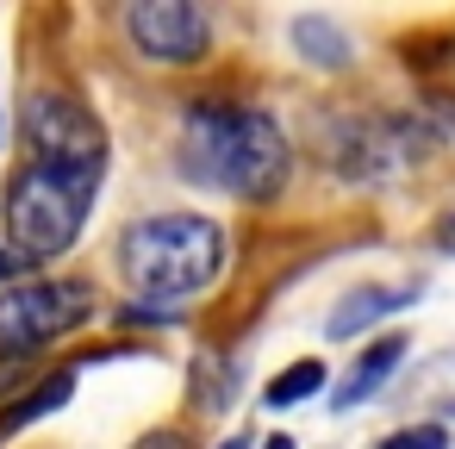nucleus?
Wrapping results in <instances>:
<instances>
[{"label":"nucleus","instance_id":"1","mask_svg":"<svg viewBox=\"0 0 455 449\" xmlns=\"http://www.w3.org/2000/svg\"><path fill=\"white\" fill-rule=\"evenodd\" d=\"M181 163L200 188L237 194V200H275L287 181V138L268 113L200 100L181 132Z\"/></svg>","mask_w":455,"mask_h":449},{"label":"nucleus","instance_id":"2","mask_svg":"<svg viewBox=\"0 0 455 449\" xmlns=\"http://www.w3.org/2000/svg\"><path fill=\"white\" fill-rule=\"evenodd\" d=\"M119 269L144 300H188L212 287V275L225 269V231L200 212L138 219L119 244Z\"/></svg>","mask_w":455,"mask_h":449},{"label":"nucleus","instance_id":"3","mask_svg":"<svg viewBox=\"0 0 455 449\" xmlns=\"http://www.w3.org/2000/svg\"><path fill=\"white\" fill-rule=\"evenodd\" d=\"M88 206H94V194H82L76 181L26 163L7 188V244H13L7 256H13V269H38V262L63 256L82 237Z\"/></svg>","mask_w":455,"mask_h":449},{"label":"nucleus","instance_id":"4","mask_svg":"<svg viewBox=\"0 0 455 449\" xmlns=\"http://www.w3.org/2000/svg\"><path fill=\"white\" fill-rule=\"evenodd\" d=\"M26 144H32L26 163H38V169H51V175H63V181H76L82 194H94L100 175H107V132H100V119H94L82 100H69V94H38V100H32Z\"/></svg>","mask_w":455,"mask_h":449},{"label":"nucleus","instance_id":"5","mask_svg":"<svg viewBox=\"0 0 455 449\" xmlns=\"http://www.w3.org/2000/svg\"><path fill=\"white\" fill-rule=\"evenodd\" d=\"M94 306H88V287H57V281H26V287H7L0 293V343L7 349H38V343H51V337H63V331H76L82 318H88Z\"/></svg>","mask_w":455,"mask_h":449},{"label":"nucleus","instance_id":"6","mask_svg":"<svg viewBox=\"0 0 455 449\" xmlns=\"http://www.w3.org/2000/svg\"><path fill=\"white\" fill-rule=\"evenodd\" d=\"M125 32L150 63H200L212 51V20L194 0H138L125 13Z\"/></svg>","mask_w":455,"mask_h":449},{"label":"nucleus","instance_id":"7","mask_svg":"<svg viewBox=\"0 0 455 449\" xmlns=\"http://www.w3.org/2000/svg\"><path fill=\"white\" fill-rule=\"evenodd\" d=\"M405 349H411L405 337H380L374 349H362V356H355V368L337 381V405H362V399H368V393L399 368V356H405Z\"/></svg>","mask_w":455,"mask_h":449},{"label":"nucleus","instance_id":"8","mask_svg":"<svg viewBox=\"0 0 455 449\" xmlns=\"http://www.w3.org/2000/svg\"><path fill=\"white\" fill-rule=\"evenodd\" d=\"M399 306H411V287H355V293L331 312V337H355V331H368L374 318H387V312H399Z\"/></svg>","mask_w":455,"mask_h":449},{"label":"nucleus","instance_id":"9","mask_svg":"<svg viewBox=\"0 0 455 449\" xmlns=\"http://www.w3.org/2000/svg\"><path fill=\"white\" fill-rule=\"evenodd\" d=\"M293 44H299V57L318 63V69H349V38H343L331 20H318V13H299V20H293Z\"/></svg>","mask_w":455,"mask_h":449},{"label":"nucleus","instance_id":"10","mask_svg":"<svg viewBox=\"0 0 455 449\" xmlns=\"http://www.w3.org/2000/svg\"><path fill=\"white\" fill-rule=\"evenodd\" d=\"M324 387V362L318 356H299V362H287L268 387H262V405H275V412H287V405H299V399H312Z\"/></svg>","mask_w":455,"mask_h":449},{"label":"nucleus","instance_id":"11","mask_svg":"<svg viewBox=\"0 0 455 449\" xmlns=\"http://www.w3.org/2000/svg\"><path fill=\"white\" fill-rule=\"evenodd\" d=\"M69 393H76V374H51L26 405H13V412H0V437L7 430H26L32 418H44V412H57V405H69Z\"/></svg>","mask_w":455,"mask_h":449},{"label":"nucleus","instance_id":"12","mask_svg":"<svg viewBox=\"0 0 455 449\" xmlns=\"http://www.w3.org/2000/svg\"><path fill=\"white\" fill-rule=\"evenodd\" d=\"M380 449H449V437H443V424H418V430H399V437H387Z\"/></svg>","mask_w":455,"mask_h":449},{"label":"nucleus","instance_id":"13","mask_svg":"<svg viewBox=\"0 0 455 449\" xmlns=\"http://www.w3.org/2000/svg\"><path fill=\"white\" fill-rule=\"evenodd\" d=\"M132 449H188V437H181V430H150V437H138Z\"/></svg>","mask_w":455,"mask_h":449},{"label":"nucleus","instance_id":"14","mask_svg":"<svg viewBox=\"0 0 455 449\" xmlns=\"http://www.w3.org/2000/svg\"><path fill=\"white\" fill-rule=\"evenodd\" d=\"M436 244H443V250H449V256H455V206H449V212H443V219H436Z\"/></svg>","mask_w":455,"mask_h":449},{"label":"nucleus","instance_id":"15","mask_svg":"<svg viewBox=\"0 0 455 449\" xmlns=\"http://www.w3.org/2000/svg\"><path fill=\"white\" fill-rule=\"evenodd\" d=\"M262 449H293V437H262Z\"/></svg>","mask_w":455,"mask_h":449},{"label":"nucleus","instance_id":"16","mask_svg":"<svg viewBox=\"0 0 455 449\" xmlns=\"http://www.w3.org/2000/svg\"><path fill=\"white\" fill-rule=\"evenodd\" d=\"M7 275H13V256H7V250H0V281H7Z\"/></svg>","mask_w":455,"mask_h":449},{"label":"nucleus","instance_id":"17","mask_svg":"<svg viewBox=\"0 0 455 449\" xmlns=\"http://www.w3.org/2000/svg\"><path fill=\"white\" fill-rule=\"evenodd\" d=\"M219 449H250V443H243V437H231V443H219Z\"/></svg>","mask_w":455,"mask_h":449}]
</instances>
